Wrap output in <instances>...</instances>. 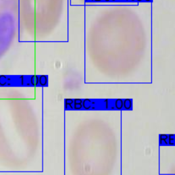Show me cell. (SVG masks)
<instances>
[{
	"mask_svg": "<svg viewBox=\"0 0 175 175\" xmlns=\"http://www.w3.org/2000/svg\"><path fill=\"white\" fill-rule=\"evenodd\" d=\"M30 83L31 85L37 86L39 85V76H32L30 79Z\"/></svg>",
	"mask_w": 175,
	"mask_h": 175,
	"instance_id": "6da1fadb",
	"label": "cell"
},
{
	"mask_svg": "<svg viewBox=\"0 0 175 175\" xmlns=\"http://www.w3.org/2000/svg\"><path fill=\"white\" fill-rule=\"evenodd\" d=\"M73 104H74V108L75 110H80L82 108V101L79 99H75Z\"/></svg>",
	"mask_w": 175,
	"mask_h": 175,
	"instance_id": "7a4b0ae2",
	"label": "cell"
},
{
	"mask_svg": "<svg viewBox=\"0 0 175 175\" xmlns=\"http://www.w3.org/2000/svg\"><path fill=\"white\" fill-rule=\"evenodd\" d=\"M47 83V77L46 76H41L39 78V84L41 86H45Z\"/></svg>",
	"mask_w": 175,
	"mask_h": 175,
	"instance_id": "3957f363",
	"label": "cell"
},
{
	"mask_svg": "<svg viewBox=\"0 0 175 175\" xmlns=\"http://www.w3.org/2000/svg\"><path fill=\"white\" fill-rule=\"evenodd\" d=\"M74 103V101L73 99H68L65 101V107L66 109H72L73 108V104Z\"/></svg>",
	"mask_w": 175,
	"mask_h": 175,
	"instance_id": "277c9868",
	"label": "cell"
},
{
	"mask_svg": "<svg viewBox=\"0 0 175 175\" xmlns=\"http://www.w3.org/2000/svg\"><path fill=\"white\" fill-rule=\"evenodd\" d=\"M8 83V77L6 76H0V85L5 86Z\"/></svg>",
	"mask_w": 175,
	"mask_h": 175,
	"instance_id": "5b68a950",
	"label": "cell"
},
{
	"mask_svg": "<svg viewBox=\"0 0 175 175\" xmlns=\"http://www.w3.org/2000/svg\"><path fill=\"white\" fill-rule=\"evenodd\" d=\"M128 102L129 103H127V100L125 101V108H127V110H129V109L131 108V101L129 99Z\"/></svg>",
	"mask_w": 175,
	"mask_h": 175,
	"instance_id": "8992f818",
	"label": "cell"
},
{
	"mask_svg": "<svg viewBox=\"0 0 175 175\" xmlns=\"http://www.w3.org/2000/svg\"><path fill=\"white\" fill-rule=\"evenodd\" d=\"M20 83H21V85H23L24 84V76H21L20 77Z\"/></svg>",
	"mask_w": 175,
	"mask_h": 175,
	"instance_id": "52a82bcc",
	"label": "cell"
},
{
	"mask_svg": "<svg viewBox=\"0 0 175 175\" xmlns=\"http://www.w3.org/2000/svg\"><path fill=\"white\" fill-rule=\"evenodd\" d=\"M95 2H101V0H95Z\"/></svg>",
	"mask_w": 175,
	"mask_h": 175,
	"instance_id": "ba28073f",
	"label": "cell"
},
{
	"mask_svg": "<svg viewBox=\"0 0 175 175\" xmlns=\"http://www.w3.org/2000/svg\"><path fill=\"white\" fill-rule=\"evenodd\" d=\"M145 2H151V0H145Z\"/></svg>",
	"mask_w": 175,
	"mask_h": 175,
	"instance_id": "9c48e42d",
	"label": "cell"
},
{
	"mask_svg": "<svg viewBox=\"0 0 175 175\" xmlns=\"http://www.w3.org/2000/svg\"><path fill=\"white\" fill-rule=\"evenodd\" d=\"M137 1H138V2H141L142 0H137Z\"/></svg>",
	"mask_w": 175,
	"mask_h": 175,
	"instance_id": "30bf717a",
	"label": "cell"
},
{
	"mask_svg": "<svg viewBox=\"0 0 175 175\" xmlns=\"http://www.w3.org/2000/svg\"><path fill=\"white\" fill-rule=\"evenodd\" d=\"M86 1H87V0H86ZM91 1H93V0H91Z\"/></svg>",
	"mask_w": 175,
	"mask_h": 175,
	"instance_id": "8fae6325",
	"label": "cell"
}]
</instances>
